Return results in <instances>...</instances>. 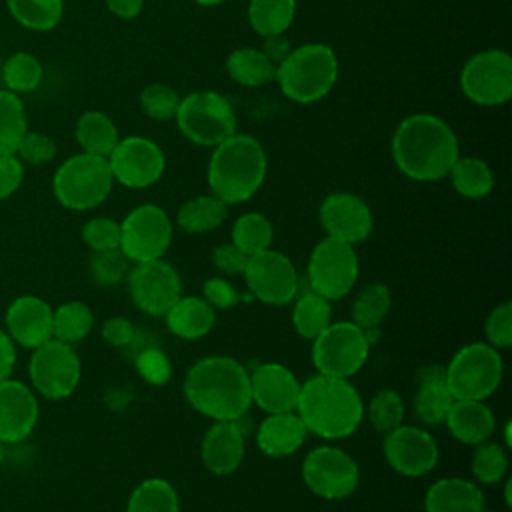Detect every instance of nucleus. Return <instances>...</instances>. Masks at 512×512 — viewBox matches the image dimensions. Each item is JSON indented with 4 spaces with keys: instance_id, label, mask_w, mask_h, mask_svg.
Returning a JSON list of instances; mask_svg holds the SVG:
<instances>
[{
    "instance_id": "obj_30",
    "label": "nucleus",
    "mask_w": 512,
    "mask_h": 512,
    "mask_svg": "<svg viewBox=\"0 0 512 512\" xmlns=\"http://www.w3.org/2000/svg\"><path fill=\"white\" fill-rule=\"evenodd\" d=\"M226 206L228 204H224L214 194L196 196V198L186 200L180 206V210L176 214V222L188 234L210 232V230L218 228L226 220V216H228V208Z\"/></svg>"
},
{
    "instance_id": "obj_52",
    "label": "nucleus",
    "mask_w": 512,
    "mask_h": 512,
    "mask_svg": "<svg viewBox=\"0 0 512 512\" xmlns=\"http://www.w3.org/2000/svg\"><path fill=\"white\" fill-rule=\"evenodd\" d=\"M212 260L220 272H224L228 276H236V274L244 272V268L248 264V254H244L232 242H224L214 248Z\"/></svg>"
},
{
    "instance_id": "obj_55",
    "label": "nucleus",
    "mask_w": 512,
    "mask_h": 512,
    "mask_svg": "<svg viewBox=\"0 0 512 512\" xmlns=\"http://www.w3.org/2000/svg\"><path fill=\"white\" fill-rule=\"evenodd\" d=\"M262 52H264V54L268 56V60L276 66V64H280V62L288 56L290 44H288V40L282 38V34L266 36V40H264V50H262Z\"/></svg>"
},
{
    "instance_id": "obj_22",
    "label": "nucleus",
    "mask_w": 512,
    "mask_h": 512,
    "mask_svg": "<svg viewBox=\"0 0 512 512\" xmlns=\"http://www.w3.org/2000/svg\"><path fill=\"white\" fill-rule=\"evenodd\" d=\"M52 314L54 310L40 296H18L6 310V334L14 344L34 350L52 338Z\"/></svg>"
},
{
    "instance_id": "obj_41",
    "label": "nucleus",
    "mask_w": 512,
    "mask_h": 512,
    "mask_svg": "<svg viewBox=\"0 0 512 512\" xmlns=\"http://www.w3.org/2000/svg\"><path fill=\"white\" fill-rule=\"evenodd\" d=\"M42 64L36 56L28 52H14L2 68V78L6 84V90L14 94L32 92L42 82Z\"/></svg>"
},
{
    "instance_id": "obj_21",
    "label": "nucleus",
    "mask_w": 512,
    "mask_h": 512,
    "mask_svg": "<svg viewBox=\"0 0 512 512\" xmlns=\"http://www.w3.org/2000/svg\"><path fill=\"white\" fill-rule=\"evenodd\" d=\"M250 374L252 402L268 412H294L300 394V382L290 368L278 362H264Z\"/></svg>"
},
{
    "instance_id": "obj_31",
    "label": "nucleus",
    "mask_w": 512,
    "mask_h": 512,
    "mask_svg": "<svg viewBox=\"0 0 512 512\" xmlns=\"http://www.w3.org/2000/svg\"><path fill=\"white\" fill-rule=\"evenodd\" d=\"M390 306H392V294L388 286H384L382 282H370L358 292V296L350 306L352 322L358 328H362L368 336L388 316Z\"/></svg>"
},
{
    "instance_id": "obj_35",
    "label": "nucleus",
    "mask_w": 512,
    "mask_h": 512,
    "mask_svg": "<svg viewBox=\"0 0 512 512\" xmlns=\"http://www.w3.org/2000/svg\"><path fill=\"white\" fill-rule=\"evenodd\" d=\"M448 174L452 178L454 190L464 198H482L494 186L492 170L484 160L474 156H458Z\"/></svg>"
},
{
    "instance_id": "obj_36",
    "label": "nucleus",
    "mask_w": 512,
    "mask_h": 512,
    "mask_svg": "<svg viewBox=\"0 0 512 512\" xmlns=\"http://www.w3.org/2000/svg\"><path fill=\"white\" fill-rule=\"evenodd\" d=\"M94 326V314L88 304L72 300L60 304L52 314V338L74 344L88 336Z\"/></svg>"
},
{
    "instance_id": "obj_40",
    "label": "nucleus",
    "mask_w": 512,
    "mask_h": 512,
    "mask_svg": "<svg viewBox=\"0 0 512 512\" xmlns=\"http://www.w3.org/2000/svg\"><path fill=\"white\" fill-rule=\"evenodd\" d=\"M272 238H274L272 224L260 212H246L232 226V244L238 246L248 256L270 248Z\"/></svg>"
},
{
    "instance_id": "obj_16",
    "label": "nucleus",
    "mask_w": 512,
    "mask_h": 512,
    "mask_svg": "<svg viewBox=\"0 0 512 512\" xmlns=\"http://www.w3.org/2000/svg\"><path fill=\"white\" fill-rule=\"evenodd\" d=\"M128 288L134 304L150 316H164L182 296L178 272L162 258L138 262L130 270Z\"/></svg>"
},
{
    "instance_id": "obj_13",
    "label": "nucleus",
    "mask_w": 512,
    "mask_h": 512,
    "mask_svg": "<svg viewBox=\"0 0 512 512\" xmlns=\"http://www.w3.org/2000/svg\"><path fill=\"white\" fill-rule=\"evenodd\" d=\"M170 242L172 222L156 204H142L120 222V250L136 264L162 258Z\"/></svg>"
},
{
    "instance_id": "obj_12",
    "label": "nucleus",
    "mask_w": 512,
    "mask_h": 512,
    "mask_svg": "<svg viewBox=\"0 0 512 512\" xmlns=\"http://www.w3.org/2000/svg\"><path fill=\"white\" fill-rule=\"evenodd\" d=\"M302 480L324 500H342L354 494L360 482L354 458L336 446H318L302 462Z\"/></svg>"
},
{
    "instance_id": "obj_37",
    "label": "nucleus",
    "mask_w": 512,
    "mask_h": 512,
    "mask_svg": "<svg viewBox=\"0 0 512 512\" xmlns=\"http://www.w3.org/2000/svg\"><path fill=\"white\" fill-rule=\"evenodd\" d=\"M296 0H250L248 20L260 36L282 34L294 18Z\"/></svg>"
},
{
    "instance_id": "obj_17",
    "label": "nucleus",
    "mask_w": 512,
    "mask_h": 512,
    "mask_svg": "<svg viewBox=\"0 0 512 512\" xmlns=\"http://www.w3.org/2000/svg\"><path fill=\"white\" fill-rule=\"evenodd\" d=\"M108 166L120 184L128 188H146L154 184L166 166L164 152L156 142L144 136L118 140L108 156Z\"/></svg>"
},
{
    "instance_id": "obj_58",
    "label": "nucleus",
    "mask_w": 512,
    "mask_h": 512,
    "mask_svg": "<svg viewBox=\"0 0 512 512\" xmlns=\"http://www.w3.org/2000/svg\"><path fill=\"white\" fill-rule=\"evenodd\" d=\"M4 454H6V452H4V444L0 442V464H2V460H4Z\"/></svg>"
},
{
    "instance_id": "obj_32",
    "label": "nucleus",
    "mask_w": 512,
    "mask_h": 512,
    "mask_svg": "<svg viewBox=\"0 0 512 512\" xmlns=\"http://www.w3.org/2000/svg\"><path fill=\"white\" fill-rule=\"evenodd\" d=\"M226 70L238 84L244 86H262L276 76V66L262 50L256 48H236L230 52Z\"/></svg>"
},
{
    "instance_id": "obj_9",
    "label": "nucleus",
    "mask_w": 512,
    "mask_h": 512,
    "mask_svg": "<svg viewBox=\"0 0 512 512\" xmlns=\"http://www.w3.org/2000/svg\"><path fill=\"white\" fill-rule=\"evenodd\" d=\"M370 338L352 320L330 322L312 340V364L318 374L350 378L368 360Z\"/></svg>"
},
{
    "instance_id": "obj_53",
    "label": "nucleus",
    "mask_w": 512,
    "mask_h": 512,
    "mask_svg": "<svg viewBox=\"0 0 512 512\" xmlns=\"http://www.w3.org/2000/svg\"><path fill=\"white\" fill-rule=\"evenodd\" d=\"M102 338H104L110 346L122 348V346H128V344L134 342V338H136V328H134V324H132L128 318L114 316V318H108V320L102 324Z\"/></svg>"
},
{
    "instance_id": "obj_24",
    "label": "nucleus",
    "mask_w": 512,
    "mask_h": 512,
    "mask_svg": "<svg viewBox=\"0 0 512 512\" xmlns=\"http://www.w3.org/2000/svg\"><path fill=\"white\" fill-rule=\"evenodd\" d=\"M306 432L308 430L296 412H276L260 422L256 444L266 456L284 458L302 446Z\"/></svg>"
},
{
    "instance_id": "obj_44",
    "label": "nucleus",
    "mask_w": 512,
    "mask_h": 512,
    "mask_svg": "<svg viewBox=\"0 0 512 512\" xmlns=\"http://www.w3.org/2000/svg\"><path fill=\"white\" fill-rule=\"evenodd\" d=\"M140 104H142V110L150 118L170 120V118H176V112L180 106V96L176 94V90H172L166 84H150L142 90Z\"/></svg>"
},
{
    "instance_id": "obj_49",
    "label": "nucleus",
    "mask_w": 512,
    "mask_h": 512,
    "mask_svg": "<svg viewBox=\"0 0 512 512\" xmlns=\"http://www.w3.org/2000/svg\"><path fill=\"white\" fill-rule=\"evenodd\" d=\"M486 340L494 348H508L512 344V304H498L486 318L484 324Z\"/></svg>"
},
{
    "instance_id": "obj_34",
    "label": "nucleus",
    "mask_w": 512,
    "mask_h": 512,
    "mask_svg": "<svg viewBox=\"0 0 512 512\" xmlns=\"http://www.w3.org/2000/svg\"><path fill=\"white\" fill-rule=\"evenodd\" d=\"M6 6L20 26L34 32L56 28L64 14L62 0H6Z\"/></svg>"
},
{
    "instance_id": "obj_25",
    "label": "nucleus",
    "mask_w": 512,
    "mask_h": 512,
    "mask_svg": "<svg viewBox=\"0 0 512 512\" xmlns=\"http://www.w3.org/2000/svg\"><path fill=\"white\" fill-rule=\"evenodd\" d=\"M454 402V396L446 384L444 366H426L418 374V390L414 396V414L428 426L444 424V418Z\"/></svg>"
},
{
    "instance_id": "obj_57",
    "label": "nucleus",
    "mask_w": 512,
    "mask_h": 512,
    "mask_svg": "<svg viewBox=\"0 0 512 512\" xmlns=\"http://www.w3.org/2000/svg\"><path fill=\"white\" fill-rule=\"evenodd\" d=\"M200 6H216V4H222L224 0H196Z\"/></svg>"
},
{
    "instance_id": "obj_29",
    "label": "nucleus",
    "mask_w": 512,
    "mask_h": 512,
    "mask_svg": "<svg viewBox=\"0 0 512 512\" xmlns=\"http://www.w3.org/2000/svg\"><path fill=\"white\" fill-rule=\"evenodd\" d=\"M76 140L86 154L108 158L120 138L116 124L104 112L88 110L76 122Z\"/></svg>"
},
{
    "instance_id": "obj_1",
    "label": "nucleus",
    "mask_w": 512,
    "mask_h": 512,
    "mask_svg": "<svg viewBox=\"0 0 512 512\" xmlns=\"http://www.w3.org/2000/svg\"><path fill=\"white\" fill-rule=\"evenodd\" d=\"M392 158L398 170L412 180H440L458 160V140L444 120L432 114H412L394 132Z\"/></svg>"
},
{
    "instance_id": "obj_6",
    "label": "nucleus",
    "mask_w": 512,
    "mask_h": 512,
    "mask_svg": "<svg viewBox=\"0 0 512 512\" xmlns=\"http://www.w3.org/2000/svg\"><path fill=\"white\" fill-rule=\"evenodd\" d=\"M112 184L114 176L108 158L82 152L58 166L52 178V192L64 208L82 212L102 204L112 192Z\"/></svg>"
},
{
    "instance_id": "obj_15",
    "label": "nucleus",
    "mask_w": 512,
    "mask_h": 512,
    "mask_svg": "<svg viewBox=\"0 0 512 512\" xmlns=\"http://www.w3.org/2000/svg\"><path fill=\"white\" fill-rule=\"evenodd\" d=\"M242 274L252 296L264 304H288L298 292V274L292 260L272 248L248 256V264Z\"/></svg>"
},
{
    "instance_id": "obj_48",
    "label": "nucleus",
    "mask_w": 512,
    "mask_h": 512,
    "mask_svg": "<svg viewBox=\"0 0 512 512\" xmlns=\"http://www.w3.org/2000/svg\"><path fill=\"white\" fill-rule=\"evenodd\" d=\"M136 370L152 386H162L172 376V364L158 348H144L136 358Z\"/></svg>"
},
{
    "instance_id": "obj_27",
    "label": "nucleus",
    "mask_w": 512,
    "mask_h": 512,
    "mask_svg": "<svg viewBox=\"0 0 512 512\" xmlns=\"http://www.w3.org/2000/svg\"><path fill=\"white\" fill-rule=\"evenodd\" d=\"M426 512H482L484 494L466 478H440L424 496Z\"/></svg>"
},
{
    "instance_id": "obj_18",
    "label": "nucleus",
    "mask_w": 512,
    "mask_h": 512,
    "mask_svg": "<svg viewBox=\"0 0 512 512\" xmlns=\"http://www.w3.org/2000/svg\"><path fill=\"white\" fill-rule=\"evenodd\" d=\"M386 462L402 476H424L434 470L438 462V446L432 436L418 426H396L386 432L384 444Z\"/></svg>"
},
{
    "instance_id": "obj_38",
    "label": "nucleus",
    "mask_w": 512,
    "mask_h": 512,
    "mask_svg": "<svg viewBox=\"0 0 512 512\" xmlns=\"http://www.w3.org/2000/svg\"><path fill=\"white\" fill-rule=\"evenodd\" d=\"M332 320V310H330V300L316 292H304L292 310V324L294 330L306 338L314 340Z\"/></svg>"
},
{
    "instance_id": "obj_39",
    "label": "nucleus",
    "mask_w": 512,
    "mask_h": 512,
    "mask_svg": "<svg viewBox=\"0 0 512 512\" xmlns=\"http://www.w3.org/2000/svg\"><path fill=\"white\" fill-rule=\"evenodd\" d=\"M28 130L24 102L10 90H0V154H14Z\"/></svg>"
},
{
    "instance_id": "obj_7",
    "label": "nucleus",
    "mask_w": 512,
    "mask_h": 512,
    "mask_svg": "<svg viewBox=\"0 0 512 512\" xmlns=\"http://www.w3.org/2000/svg\"><path fill=\"white\" fill-rule=\"evenodd\" d=\"M504 364L488 342L462 346L446 366V384L454 400H486L502 382Z\"/></svg>"
},
{
    "instance_id": "obj_2",
    "label": "nucleus",
    "mask_w": 512,
    "mask_h": 512,
    "mask_svg": "<svg viewBox=\"0 0 512 512\" xmlns=\"http://www.w3.org/2000/svg\"><path fill=\"white\" fill-rule=\"evenodd\" d=\"M184 396L212 420H240L252 406L250 374L232 356H206L188 368Z\"/></svg>"
},
{
    "instance_id": "obj_3",
    "label": "nucleus",
    "mask_w": 512,
    "mask_h": 512,
    "mask_svg": "<svg viewBox=\"0 0 512 512\" xmlns=\"http://www.w3.org/2000/svg\"><path fill=\"white\" fill-rule=\"evenodd\" d=\"M294 412L308 432L324 440H338L350 436L360 426L364 402L348 378L314 374L300 384Z\"/></svg>"
},
{
    "instance_id": "obj_59",
    "label": "nucleus",
    "mask_w": 512,
    "mask_h": 512,
    "mask_svg": "<svg viewBox=\"0 0 512 512\" xmlns=\"http://www.w3.org/2000/svg\"><path fill=\"white\" fill-rule=\"evenodd\" d=\"M482 512H492V510H482Z\"/></svg>"
},
{
    "instance_id": "obj_14",
    "label": "nucleus",
    "mask_w": 512,
    "mask_h": 512,
    "mask_svg": "<svg viewBox=\"0 0 512 512\" xmlns=\"http://www.w3.org/2000/svg\"><path fill=\"white\" fill-rule=\"evenodd\" d=\"M462 92L476 104L498 106L512 96V58L504 50L472 56L460 74Z\"/></svg>"
},
{
    "instance_id": "obj_45",
    "label": "nucleus",
    "mask_w": 512,
    "mask_h": 512,
    "mask_svg": "<svg viewBox=\"0 0 512 512\" xmlns=\"http://www.w3.org/2000/svg\"><path fill=\"white\" fill-rule=\"evenodd\" d=\"M90 274L96 284L100 286H116L128 274V258L122 250H108V252H94L90 262Z\"/></svg>"
},
{
    "instance_id": "obj_46",
    "label": "nucleus",
    "mask_w": 512,
    "mask_h": 512,
    "mask_svg": "<svg viewBox=\"0 0 512 512\" xmlns=\"http://www.w3.org/2000/svg\"><path fill=\"white\" fill-rule=\"evenodd\" d=\"M82 240L94 252H108L120 248V224L112 218L98 216L82 226Z\"/></svg>"
},
{
    "instance_id": "obj_51",
    "label": "nucleus",
    "mask_w": 512,
    "mask_h": 512,
    "mask_svg": "<svg viewBox=\"0 0 512 512\" xmlns=\"http://www.w3.org/2000/svg\"><path fill=\"white\" fill-rule=\"evenodd\" d=\"M24 180V162L16 154H0V200L12 196Z\"/></svg>"
},
{
    "instance_id": "obj_33",
    "label": "nucleus",
    "mask_w": 512,
    "mask_h": 512,
    "mask_svg": "<svg viewBox=\"0 0 512 512\" xmlns=\"http://www.w3.org/2000/svg\"><path fill=\"white\" fill-rule=\"evenodd\" d=\"M126 512H180V498L168 480L148 478L132 490Z\"/></svg>"
},
{
    "instance_id": "obj_26",
    "label": "nucleus",
    "mask_w": 512,
    "mask_h": 512,
    "mask_svg": "<svg viewBox=\"0 0 512 512\" xmlns=\"http://www.w3.org/2000/svg\"><path fill=\"white\" fill-rule=\"evenodd\" d=\"M444 424L458 442L470 446L490 440L496 428L494 414L484 400H454Z\"/></svg>"
},
{
    "instance_id": "obj_56",
    "label": "nucleus",
    "mask_w": 512,
    "mask_h": 512,
    "mask_svg": "<svg viewBox=\"0 0 512 512\" xmlns=\"http://www.w3.org/2000/svg\"><path fill=\"white\" fill-rule=\"evenodd\" d=\"M104 2L114 16L124 18V20L138 16L144 6V0H104Z\"/></svg>"
},
{
    "instance_id": "obj_28",
    "label": "nucleus",
    "mask_w": 512,
    "mask_h": 512,
    "mask_svg": "<svg viewBox=\"0 0 512 512\" xmlns=\"http://www.w3.org/2000/svg\"><path fill=\"white\" fill-rule=\"evenodd\" d=\"M164 316L170 332L182 340L206 336L216 322L214 308L200 296H180Z\"/></svg>"
},
{
    "instance_id": "obj_42",
    "label": "nucleus",
    "mask_w": 512,
    "mask_h": 512,
    "mask_svg": "<svg viewBox=\"0 0 512 512\" xmlns=\"http://www.w3.org/2000/svg\"><path fill=\"white\" fill-rule=\"evenodd\" d=\"M508 472L506 450L498 442H482L472 456V474L482 484H494Z\"/></svg>"
},
{
    "instance_id": "obj_20",
    "label": "nucleus",
    "mask_w": 512,
    "mask_h": 512,
    "mask_svg": "<svg viewBox=\"0 0 512 512\" xmlns=\"http://www.w3.org/2000/svg\"><path fill=\"white\" fill-rule=\"evenodd\" d=\"M36 394L10 376L0 380V442L18 444L26 440L38 422Z\"/></svg>"
},
{
    "instance_id": "obj_8",
    "label": "nucleus",
    "mask_w": 512,
    "mask_h": 512,
    "mask_svg": "<svg viewBox=\"0 0 512 512\" xmlns=\"http://www.w3.org/2000/svg\"><path fill=\"white\" fill-rule=\"evenodd\" d=\"M176 122L180 132L200 146H216L236 132L232 104L214 90H200L180 100Z\"/></svg>"
},
{
    "instance_id": "obj_43",
    "label": "nucleus",
    "mask_w": 512,
    "mask_h": 512,
    "mask_svg": "<svg viewBox=\"0 0 512 512\" xmlns=\"http://www.w3.org/2000/svg\"><path fill=\"white\" fill-rule=\"evenodd\" d=\"M404 402L394 390H378L368 404V420L380 432H390L402 424Z\"/></svg>"
},
{
    "instance_id": "obj_23",
    "label": "nucleus",
    "mask_w": 512,
    "mask_h": 512,
    "mask_svg": "<svg viewBox=\"0 0 512 512\" xmlns=\"http://www.w3.org/2000/svg\"><path fill=\"white\" fill-rule=\"evenodd\" d=\"M200 458L216 476L234 472L244 458V432L238 420H214L202 438Z\"/></svg>"
},
{
    "instance_id": "obj_47",
    "label": "nucleus",
    "mask_w": 512,
    "mask_h": 512,
    "mask_svg": "<svg viewBox=\"0 0 512 512\" xmlns=\"http://www.w3.org/2000/svg\"><path fill=\"white\" fill-rule=\"evenodd\" d=\"M56 142L42 134V132H30L26 130L24 136L20 138L18 146H16V156L26 162V164H34V166H40V164H48L54 160L56 156Z\"/></svg>"
},
{
    "instance_id": "obj_50",
    "label": "nucleus",
    "mask_w": 512,
    "mask_h": 512,
    "mask_svg": "<svg viewBox=\"0 0 512 512\" xmlns=\"http://www.w3.org/2000/svg\"><path fill=\"white\" fill-rule=\"evenodd\" d=\"M202 298L212 306V308H218V310H228L232 306L238 304L240 300V294L236 292V288L224 280V278H208L204 284H202Z\"/></svg>"
},
{
    "instance_id": "obj_5",
    "label": "nucleus",
    "mask_w": 512,
    "mask_h": 512,
    "mask_svg": "<svg viewBox=\"0 0 512 512\" xmlns=\"http://www.w3.org/2000/svg\"><path fill=\"white\" fill-rule=\"evenodd\" d=\"M274 78L284 96L300 104H310L324 98L336 84L338 60L326 44H304L288 52L278 64Z\"/></svg>"
},
{
    "instance_id": "obj_11",
    "label": "nucleus",
    "mask_w": 512,
    "mask_h": 512,
    "mask_svg": "<svg viewBox=\"0 0 512 512\" xmlns=\"http://www.w3.org/2000/svg\"><path fill=\"white\" fill-rule=\"evenodd\" d=\"M28 374L40 396L62 400L68 398L80 382V358L72 344L50 338L34 348Z\"/></svg>"
},
{
    "instance_id": "obj_54",
    "label": "nucleus",
    "mask_w": 512,
    "mask_h": 512,
    "mask_svg": "<svg viewBox=\"0 0 512 512\" xmlns=\"http://www.w3.org/2000/svg\"><path fill=\"white\" fill-rule=\"evenodd\" d=\"M16 364V348L6 330L0 328V380L8 378Z\"/></svg>"
},
{
    "instance_id": "obj_19",
    "label": "nucleus",
    "mask_w": 512,
    "mask_h": 512,
    "mask_svg": "<svg viewBox=\"0 0 512 512\" xmlns=\"http://www.w3.org/2000/svg\"><path fill=\"white\" fill-rule=\"evenodd\" d=\"M320 224L330 238L354 246L370 236L374 220L368 204L360 196L334 192L320 206Z\"/></svg>"
},
{
    "instance_id": "obj_4",
    "label": "nucleus",
    "mask_w": 512,
    "mask_h": 512,
    "mask_svg": "<svg viewBox=\"0 0 512 512\" xmlns=\"http://www.w3.org/2000/svg\"><path fill=\"white\" fill-rule=\"evenodd\" d=\"M266 152L262 144L248 134H232L214 146L208 164V184L224 204L248 200L264 182Z\"/></svg>"
},
{
    "instance_id": "obj_10",
    "label": "nucleus",
    "mask_w": 512,
    "mask_h": 512,
    "mask_svg": "<svg viewBox=\"0 0 512 512\" xmlns=\"http://www.w3.org/2000/svg\"><path fill=\"white\" fill-rule=\"evenodd\" d=\"M358 256L352 244L326 236L320 240L308 260L310 290L326 300L344 298L358 280Z\"/></svg>"
}]
</instances>
